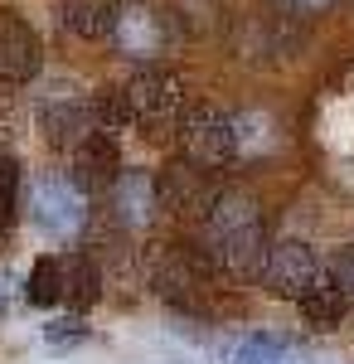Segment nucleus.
<instances>
[{
  "mask_svg": "<svg viewBox=\"0 0 354 364\" xmlns=\"http://www.w3.org/2000/svg\"><path fill=\"white\" fill-rule=\"evenodd\" d=\"M112 204H117V219L122 224L141 228V224H151L156 209H161V185L146 170H122L117 185H112Z\"/></svg>",
  "mask_w": 354,
  "mask_h": 364,
  "instance_id": "nucleus-6",
  "label": "nucleus"
},
{
  "mask_svg": "<svg viewBox=\"0 0 354 364\" xmlns=\"http://www.w3.org/2000/svg\"><path fill=\"white\" fill-rule=\"evenodd\" d=\"M112 34H117V44H122L127 54H136V58H146V54L161 49V25H156V15L141 10V5H136V10H122Z\"/></svg>",
  "mask_w": 354,
  "mask_h": 364,
  "instance_id": "nucleus-12",
  "label": "nucleus"
},
{
  "mask_svg": "<svg viewBox=\"0 0 354 364\" xmlns=\"http://www.w3.org/2000/svg\"><path fill=\"white\" fill-rule=\"evenodd\" d=\"M78 175L82 185H117L122 161H117V136L112 132H92L78 146Z\"/></svg>",
  "mask_w": 354,
  "mask_h": 364,
  "instance_id": "nucleus-9",
  "label": "nucleus"
},
{
  "mask_svg": "<svg viewBox=\"0 0 354 364\" xmlns=\"http://www.w3.org/2000/svg\"><path fill=\"white\" fill-rule=\"evenodd\" d=\"M301 5H306V10H326L330 0H301Z\"/></svg>",
  "mask_w": 354,
  "mask_h": 364,
  "instance_id": "nucleus-20",
  "label": "nucleus"
},
{
  "mask_svg": "<svg viewBox=\"0 0 354 364\" xmlns=\"http://www.w3.org/2000/svg\"><path fill=\"white\" fill-rule=\"evenodd\" d=\"M257 277H262L267 291L286 296V301H301V296L321 282V257L306 248V243H272V248L262 252Z\"/></svg>",
  "mask_w": 354,
  "mask_h": 364,
  "instance_id": "nucleus-3",
  "label": "nucleus"
},
{
  "mask_svg": "<svg viewBox=\"0 0 354 364\" xmlns=\"http://www.w3.org/2000/svg\"><path fill=\"white\" fill-rule=\"evenodd\" d=\"M20 214V166L0 161V224H10Z\"/></svg>",
  "mask_w": 354,
  "mask_h": 364,
  "instance_id": "nucleus-17",
  "label": "nucleus"
},
{
  "mask_svg": "<svg viewBox=\"0 0 354 364\" xmlns=\"http://www.w3.org/2000/svg\"><path fill=\"white\" fill-rule=\"evenodd\" d=\"M25 296L34 301V306H54V301H63V262H58V257H39V262L29 267Z\"/></svg>",
  "mask_w": 354,
  "mask_h": 364,
  "instance_id": "nucleus-15",
  "label": "nucleus"
},
{
  "mask_svg": "<svg viewBox=\"0 0 354 364\" xmlns=\"http://www.w3.org/2000/svg\"><path fill=\"white\" fill-rule=\"evenodd\" d=\"M29 219H34V228H44L49 238H73L82 228V219H87V199L68 180H44L29 195Z\"/></svg>",
  "mask_w": 354,
  "mask_h": 364,
  "instance_id": "nucleus-4",
  "label": "nucleus"
},
{
  "mask_svg": "<svg viewBox=\"0 0 354 364\" xmlns=\"http://www.w3.org/2000/svg\"><path fill=\"white\" fill-rule=\"evenodd\" d=\"M180 151H185L190 166L218 170V166H228V161L238 156V127L218 112V107L199 102V107H190L185 122H180Z\"/></svg>",
  "mask_w": 354,
  "mask_h": 364,
  "instance_id": "nucleus-2",
  "label": "nucleus"
},
{
  "mask_svg": "<svg viewBox=\"0 0 354 364\" xmlns=\"http://www.w3.org/2000/svg\"><path fill=\"white\" fill-rule=\"evenodd\" d=\"M291 360V345L277 336H243L228 350V364H286Z\"/></svg>",
  "mask_w": 354,
  "mask_h": 364,
  "instance_id": "nucleus-16",
  "label": "nucleus"
},
{
  "mask_svg": "<svg viewBox=\"0 0 354 364\" xmlns=\"http://www.w3.org/2000/svg\"><path fill=\"white\" fill-rule=\"evenodd\" d=\"M117 15L122 5L117 0H63V25L82 34V39H102L117 29Z\"/></svg>",
  "mask_w": 354,
  "mask_h": 364,
  "instance_id": "nucleus-10",
  "label": "nucleus"
},
{
  "mask_svg": "<svg viewBox=\"0 0 354 364\" xmlns=\"http://www.w3.org/2000/svg\"><path fill=\"white\" fill-rule=\"evenodd\" d=\"M39 73V34L25 20H0V78H15L25 83Z\"/></svg>",
  "mask_w": 354,
  "mask_h": 364,
  "instance_id": "nucleus-7",
  "label": "nucleus"
},
{
  "mask_svg": "<svg viewBox=\"0 0 354 364\" xmlns=\"http://www.w3.org/2000/svg\"><path fill=\"white\" fill-rule=\"evenodd\" d=\"M335 282H340V287H350V291H354V248H345L340 257H335Z\"/></svg>",
  "mask_w": 354,
  "mask_h": 364,
  "instance_id": "nucleus-19",
  "label": "nucleus"
},
{
  "mask_svg": "<svg viewBox=\"0 0 354 364\" xmlns=\"http://www.w3.org/2000/svg\"><path fill=\"white\" fill-rule=\"evenodd\" d=\"M44 132H49L54 146H73V151H78L82 141L92 136V132H102V127H97V117L87 112V107H78V102H58V107L44 112Z\"/></svg>",
  "mask_w": 354,
  "mask_h": 364,
  "instance_id": "nucleus-11",
  "label": "nucleus"
},
{
  "mask_svg": "<svg viewBox=\"0 0 354 364\" xmlns=\"http://www.w3.org/2000/svg\"><path fill=\"white\" fill-rule=\"evenodd\" d=\"M44 336L54 340V345H73V340L87 336V326H82L78 316H68V321H49V326H44Z\"/></svg>",
  "mask_w": 354,
  "mask_h": 364,
  "instance_id": "nucleus-18",
  "label": "nucleus"
},
{
  "mask_svg": "<svg viewBox=\"0 0 354 364\" xmlns=\"http://www.w3.org/2000/svg\"><path fill=\"white\" fill-rule=\"evenodd\" d=\"M209 243L214 257L228 272H257L262 267V219H257V204L247 195H218L209 209Z\"/></svg>",
  "mask_w": 354,
  "mask_h": 364,
  "instance_id": "nucleus-1",
  "label": "nucleus"
},
{
  "mask_svg": "<svg viewBox=\"0 0 354 364\" xmlns=\"http://www.w3.org/2000/svg\"><path fill=\"white\" fill-rule=\"evenodd\" d=\"M97 296H102L97 267H92L87 257H68V262H63V301H68L73 311H87Z\"/></svg>",
  "mask_w": 354,
  "mask_h": 364,
  "instance_id": "nucleus-14",
  "label": "nucleus"
},
{
  "mask_svg": "<svg viewBox=\"0 0 354 364\" xmlns=\"http://www.w3.org/2000/svg\"><path fill=\"white\" fill-rule=\"evenodd\" d=\"M296 306H301V316H306L311 326H335V321L345 316V306H350V296H345V287H340L335 277H321Z\"/></svg>",
  "mask_w": 354,
  "mask_h": 364,
  "instance_id": "nucleus-13",
  "label": "nucleus"
},
{
  "mask_svg": "<svg viewBox=\"0 0 354 364\" xmlns=\"http://www.w3.org/2000/svg\"><path fill=\"white\" fill-rule=\"evenodd\" d=\"M122 97H127V107H132V122H146V127L170 122V117L185 107L180 78L165 73V68H146V73H136L132 83L122 87Z\"/></svg>",
  "mask_w": 354,
  "mask_h": 364,
  "instance_id": "nucleus-5",
  "label": "nucleus"
},
{
  "mask_svg": "<svg viewBox=\"0 0 354 364\" xmlns=\"http://www.w3.org/2000/svg\"><path fill=\"white\" fill-rule=\"evenodd\" d=\"M161 185V209H175V214H199V209H214V195L204 190V175L199 166H170L156 180Z\"/></svg>",
  "mask_w": 354,
  "mask_h": 364,
  "instance_id": "nucleus-8",
  "label": "nucleus"
}]
</instances>
